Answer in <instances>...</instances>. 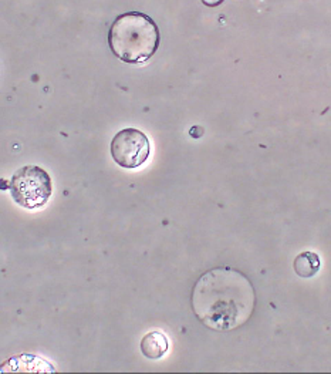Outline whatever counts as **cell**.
<instances>
[{"label": "cell", "instance_id": "4", "mask_svg": "<svg viewBox=\"0 0 331 374\" xmlns=\"http://www.w3.org/2000/svg\"><path fill=\"white\" fill-rule=\"evenodd\" d=\"M109 151L117 165L125 170H135L150 158L151 142L145 133L128 127L114 135Z\"/></svg>", "mask_w": 331, "mask_h": 374}, {"label": "cell", "instance_id": "3", "mask_svg": "<svg viewBox=\"0 0 331 374\" xmlns=\"http://www.w3.org/2000/svg\"><path fill=\"white\" fill-rule=\"evenodd\" d=\"M6 185L13 201L26 209L43 208L52 198L53 182L49 172L38 165H26L19 168Z\"/></svg>", "mask_w": 331, "mask_h": 374}, {"label": "cell", "instance_id": "7", "mask_svg": "<svg viewBox=\"0 0 331 374\" xmlns=\"http://www.w3.org/2000/svg\"><path fill=\"white\" fill-rule=\"evenodd\" d=\"M201 2L208 8H216L219 5H222L225 0H201Z\"/></svg>", "mask_w": 331, "mask_h": 374}, {"label": "cell", "instance_id": "6", "mask_svg": "<svg viewBox=\"0 0 331 374\" xmlns=\"http://www.w3.org/2000/svg\"><path fill=\"white\" fill-rule=\"evenodd\" d=\"M320 265H321L320 257L314 252H303L293 262L294 272H296L300 278L314 276L318 272Z\"/></svg>", "mask_w": 331, "mask_h": 374}, {"label": "cell", "instance_id": "2", "mask_svg": "<svg viewBox=\"0 0 331 374\" xmlns=\"http://www.w3.org/2000/svg\"><path fill=\"white\" fill-rule=\"evenodd\" d=\"M161 31L153 17L141 12H127L116 17L108 30V46L124 63L148 61L160 49Z\"/></svg>", "mask_w": 331, "mask_h": 374}, {"label": "cell", "instance_id": "1", "mask_svg": "<svg viewBox=\"0 0 331 374\" xmlns=\"http://www.w3.org/2000/svg\"><path fill=\"white\" fill-rule=\"evenodd\" d=\"M191 305L203 326L215 331H231L252 316L256 293L245 274L219 267L198 279L192 289Z\"/></svg>", "mask_w": 331, "mask_h": 374}, {"label": "cell", "instance_id": "5", "mask_svg": "<svg viewBox=\"0 0 331 374\" xmlns=\"http://www.w3.org/2000/svg\"><path fill=\"white\" fill-rule=\"evenodd\" d=\"M139 347H141L142 354L146 359L157 360V359H161L168 352L169 342L164 333L150 331L142 338Z\"/></svg>", "mask_w": 331, "mask_h": 374}]
</instances>
